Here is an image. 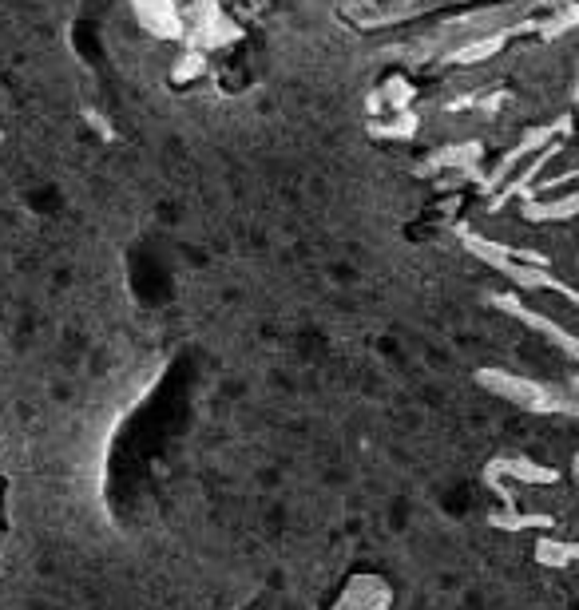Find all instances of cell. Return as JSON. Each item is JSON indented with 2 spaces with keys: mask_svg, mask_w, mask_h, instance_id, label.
Masks as SVG:
<instances>
[{
  "mask_svg": "<svg viewBox=\"0 0 579 610\" xmlns=\"http://www.w3.org/2000/svg\"><path fill=\"white\" fill-rule=\"evenodd\" d=\"M393 595L389 583L377 575H353L342 591V599L334 603V610H389Z\"/></svg>",
  "mask_w": 579,
  "mask_h": 610,
  "instance_id": "cell-1",
  "label": "cell"
}]
</instances>
